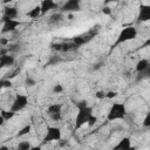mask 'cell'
Segmentation results:
<instances>
[{
	"instance_id": "cell-9",
	"label": "cell",
	"mask_w": 150,
	"mask_h": 150,
	"mask_svg": "<svg viewBox=\"0 0 150 150\" xmlns=\"http://www.w3.org/2000/svg\"><path fill=\"white\" fill-rule=\"evenodd\" d=\"M81 6L79 0H68L61 7V12H79Z\"/></svg>"
},
{
	"instance_id": "cell-33",
	"label": "cell",
	"mask_w": 150,
	"mask_h": 150,
	"mask_svg": "<svg viewBox=\"0 0 150 150\" xmlns=\"http://www.w3.org/2000/svg\"><path fill=\"white\" fill-rule=\"evenodd\" d=\"M102 12H103L104 14H107V15H109V14L111 13V9H110L109 7H107V6H104V7L102 8Z\"/></svg>"
},
{
	"instance_id": "cell-13",
	"label": "cell",
	"mask_w": 150,
	"mask_h": 150,
	"mask_svg": "<svg viewBox=\"0 0 150 150\" xmlns=\"http://www.w3.org/2000/svg\"><path fill=\"white\" fill-rule=\"evenodd\" d=\"M19 15V11L16 7H11V6H6L4 8V16L8 18V19H13L15 20Z\"/></svg>"
},
{
	"instance_id": "cell-29",
	"label": "cell",
	"mask_w": 150,
	"mask_h": 150,
	"mask_svg": "<svg viewBox=\"0 0 150 150\" xmlns=\"http://www.w3.org/2000/svg\"><path fill=\"white\" fill-rule=\"evenodd\" d=\"M95 96H96L97 98L102 100V98H105V93H104V91H102V90H100V91H97V93L95 94Z\"/></svg>"
},
{
	"instance_id": "cell-36",
	"label": "cell",
	"mask_w": 150,
	"mask_h": 150,
	"mask_svg": "<svg viewBox=\"0 0 150 150\" xmlns=\"http://www.w3.org/2000/svg\"><path fill=\"white\" fill-rule=\"evenodd\" d=\"M29 150H42V148L40 145H35V146H32Z\"/></svg>"
},
{
	"instance_id": "cell-39",
	"label": "cell",
	"mask_w": 150,
	"mask_h": 150,
	"mask_svg": "<svg viewBox=\"0 0 150 150\" xmlns=\"http://www.w3.org/2000/svg\"><path fill=\"white\" fill-rule=\"evenodd\" d=\"M128 150H136V148H135V146H132V145H131V146H130V148H129V149H128Z\"/></svg>"
},
{
	"instance_id": "cell-28",
	"label": "cell",
	"mask_w": 150,
	"mask_h": 150,
	"mask_svg": "<svg viewBox=\"0 0 150 150\" xmlns=\"http://www.w3.org/2000/svg\"><path fill=\"white\" fill-rule=\"evenodd\" d=\"M87 105H88V104H87V101H86V100H82V101H80V102L76 103L77 109H80V108H84V107H87Z\"/></svg>"
},
{
	"instance_id": "cell-34",
	"label": "cell",
	"mask_w": 150,
	"mask_h": 150,
	"mask_svg": "<svg viewBox=\"0 0 150 150\" xmlns=\"http://www.w3.org/2000/svg\"><path fill=\"white\" fill-rule=\"evenodd\" d=\"M7 43H8V40L7 39H5V38H1L0 39V45L1 46H7Z\"/></svg>"
},
{
	"instance_id": "cell-5",
	"label": "cell",
	"mask_w": 150,
	"mask_h": 150,
	"mask_svg": "<svg viewBox=\"0 0 150 150\" xmlns=\"http://www.w3.org/2000/svg\"><path fill=\"white\" fill-rule=\"evenodd\" d=\"M61 139V129L57 127H48L47 132L42 139L43 143H50L54 141H60Z\"/></svg>"
},
{
	"instance_id": "cell-16",
	"label": "cell",
	"mask_w": 150,
	"mask_h": 150,
	"mask_svg": "<svg viewBox=\"0 0 150 150\" xmlns=\"http://www.w3.org/2000/svg\"><path fill=\"white\" fill-rule=\"evenodd\" d=\"M41 15V8H40V5L38 6H34L29 12H27V16L32 18V19H36L38 16Z\"/></svg>"
},
{
	"instance_id": "cell-11",
	"label": "cell",
	"mask_w": 150,
	"mask_h": 150,
	"mask_svg": "<svg viewBox=\"0 0 150 150\" xmlns=\"http://www.w3.org/2000/svg\"><path fill=\"white\" fill-rule=\"evenodd\" d=\"M15 62L14 56L9 55V54H2L0 55V69L5 68V67H11L13 66Z\"/></svg>"
},
{
	"instance_id": "cell-21",
	"label": "cell",
	"mask_w": 150,
	"mask_h": 150,
	"mask_svg": "<svg viewBox=\"0 0 150 150\" xmlns=\"http://www.w3.org/2000/svg\"><path fill=\"white\" fill-rule=\"evenodd\" d=\"M149 74H150V68H148V69H145L144 71H141V73H137V81H139V80H143V79H145V77H148L149 76Z\"/></svg>"
},
{
	"instance_id": "cell-25",
	"label": "cell",
	"mask_w": 150,
	"mask_h": 150,
	"mask_svg": "<svg viewBox=\"0 0 150 150\" xmlns=\"http://www.w3.org/2000/svg\"><path fill=\"white\" fill-rule=\"evenodd\" d=\"M62 91H63V87H62V84L57 83V84H55V86L53 87V93H54V94H61Z\"/></svg>"
},
{
	"instance_id": "cell-19",
	"label": "cell",
	"mask_w": 150,
	"mask_h": 150,
	"mask_svg": "<svg viewBox=\"0 0 150 150\" xmlns=\"http://www.w3.org/2000/svg\"><path fill=\"white\" fill-rule=\"evenodd\" d=\"M0 115H1V117H2L5 121H8V120H11V118L14 117L15 112H13L12 110H1Z\"/></svg>"
},
{
	"instance_id": "cell-7",
	"label": "cell",
	"mask_w": 150,
	"mask_h": 150,
	"mask_svg": "<svg viewBox=\"0 0 150 150\" xmlns=\"http://www.w3.org/2000/svg\"><path fill=\"white\" fill-rule=\"evenodd\" d=\"M96 33L94 32V30H89V32H87V33H84V34H81V35H77V36H75L74 39H73V43L79 48V47H81L82 45H84V43H87V42H89L93 38H94V35H95Z\"/></svg>"
},
{
	"instance_id": "cell-20",
	"label": "cell",
	"mask_w": 150,
	"mask_h": 150,
	"mask_svg": "<svg viewBox=\"0 0 150 150\" xmlns=\"http://www.w3.org/2000/svg\"><path fill=\"white\" fill-rule=\"evenodd\" d=\"M30 148H32V145L28 141H22L16 145V150H29Z\"/></svg>"
},
{
	"instance_id": "cell-4",
	"label": "cell",
	"mask_w": 150,
	"mask_h": 150,
	"mask_svg": "<svg viewBox=\"0 0 150 150\" xmlns=\"http://www.w3.org/2000/svg\"><path fill=\"white\" fill-rule=\"evenodd\" d=\"M28 104V97L27 95H22V94H18L13 101V103L11 104V109L13 112H18L20 110H22L23 108H26V105Z\"/></svg>"
},
{
	"instance_id": "cell-27",
	"label": "cell",
	"mask_w": 150,
	"mask_h": 150,
	"mask_svg": "<svg viewBox=\"0 0 150 150\" xmlns=\"http://www.w3.org/2000/svg\"><path fill=\"white\" fill-rule=\"evenodd\" d=\"M118 94L116 93V91H108V93H105V98H114V97H116Z\"/></svg>"
},
{
	"instance_id": "cell-35",
	"label": "cell",
	"mask_w": 150,
	"mask_h": 150,
	"mask_svg": "<svg viewBox=\"0 0 150 150\" xmlns=\"http://www.w3.org/2000/svg\"><path fill=\"white\" fill-rule=\"evenodd\" d=\"M59 142H60V146H64V145H67V144H68V142H67L66 139H60Z\"/></svg>"
},
{
	"instance_id": "cell-22",
	"label": "cell",
	"mask_w": 150,
	"mask_h": 150,
	"mask_svg": "<svg viewBox=\"0 0 150 150\" xmlns=\"http://www.w3.org/2000/svg\"><path fill=\"white\" fill-rule=\"evenodd\" d=\"M12 87V81L9 79H4L0 81V89L1 88H11Z\"/></svg>"
},
{
	"instance_id": "cell-3",
	"label": "cell",
	"mask_w": 150,
	"mask_h": 150,
	"mask_svg": "<svg viewBox=\"0 0 150 150\" xmlns=\"http://www.w3.org/2000/svg\"><path fill=\"white\" fill-rule=\"evenodd\" d=\"M136 36H137V29L135 27H131V26L130 27H125V28H123L121 30V33L118 34V36H117V39H116V41H115V43H114V46L111 48H115L118 45L124 43V42H127L129 40H134Z\"/></svg>"
},
{
	"instance_id": "cell-1",
	"label": "cell",
	"mask_w": 150,
	"mask_h": 150,
	"mask_svg": "<svg viewBox=\"0 0 150 150\" xmlns=\"http://www.w3.org/2000/svg\"><path fill=\"white\" fill-rule=\"evenodd\" d=\"M125 115H127L125 105L123 103L116 102V103H112V105L110 107L108 115H107V120L109 122L116 121V120H123L125 117Z\"/></svg>"
},
{
	"instance_id": "cell-30",
	"label": "cell",
	"mask_w": 150,
	"mask_h": 150,
	"mask_svg": "<svg viewBox=\"0 0 150 150\" xmlns=\"http://www.w3.org/2000/svg\"><path fill=\"white\" fill-rule=\"evenodd\" d=\"M143 125H144V127H146V128H148V127L150 125V115H149V114H148V115L145 116V118H144V123H143Z\"/></svg>"
},
{
	"instance_id": "cell-38",
	"label": "cell",
	"mask_w": 150,
	"mask_h": 150,
	"mask_svg": "<svg viewBox=\"0 0 150 150\" xmlns=\"http://www.w3.org/2000/svg\"><path fill=\"white\" fill-rule=\"evenodd\" d=\"M4 123H5V120H4V118L1 117V115H0V125H2Z\"/></svg>"
},
{
	"instance_id": "cell-10",
	"label": "cell",
	"mask_w": 150,
	"mask_h": 150,
	"mask_svg": "<svg viewBox=\"0 0 150 150\" xmlns=\"http://www.w3.org/2000/svg\"><path fill=\"white\" fill-rule=\"evenodd\" d=\"M138 21L145 22L150 20V5L149 4H143L139 7V13H138Z\"/></svg>"
},
{
	"instance_id": "cell-14",
	"label": "cell",
	"mask_w": 150,
	"mask_h": 150,
	"mask_svg": "<svg viewBox=\"0 0 150 150\" xmlns=\"http://www.w3.org/2000/svg\"><path fill=\"white\" fill-rule=\"evenodd\" d=\"M131 146V141L129 137H123L118 143L112 148V150H128Z\"/></svg>"
},
{
	"instance_id": "cell-8",
	"label": "cell",
	"mask_w": 150,
	"mask_h": 150,
	"mask_svg": "<svg viewBox=\"0 0 150 150\" xmlns=\"http://www.w3.org/2000/svg\"><path fill=\"white\" fill-rule=\"evenodd\" d=\"M61 110H62V104L61 103H54V104H50L47 108V111H48L50 118L53 121H56V122L61 120Z\"/></svg>"
},
{
	"instance_id": "cell-2",
	"label": "cell",
	"mask_w": 150,
	"mask_h": 150,
	"mask_svg": "<svg viewBox=\"0 0 150 150\" xmlns=\"http://www.w3.org/2000/svg\"><path fill=\"white\" fill-rule=\"evenodd\" d=\"M93 115V108L91 107H84V108H80L77 114H76V117H75V125H74V129L75 130H79L81 129L84 124H87L89 117Z\"/></svg>"
},
{
	"instance_id": "cell-24",
	"label": "cell",
	"mask_w": 150,
	"mask_h": 150,
	"mask_svg": "<svg viewBox=\"0 0 150 150\" xmlns=\"http://www.w3.org/2000/svg\"><path fill=\"white\" fill-rule=\"evenodd\" d=\"M25 84H26L27 87H33V86H35V84H36V81H35L33 77L27 76V77H26V80H25Z\"/></svg>"
},
{
	"instance_id": "cell-12",
	"label": "cell",
	"mask_w": 150,
	"mask_h": 150,
	"mask_svg": "<svg viewBox=\"0 0 150 150\" xmlns=\"http://www.w3.org/2000/svg\"><path fill=\"white\" fill-rule=\"evenodd\" d=\"M40 8H41V14H46L47 12H49L50 9H55L57 8V4H55L54 1L52 0H43L40 5Z\"/></svg>"
},
{
	"instance_id": "cell-31",
	"label": "cell",
	"mask_w": 150,
	"mask_h": 150,
	"mask_svg": "<svg viewBox=\"0 0 150 150\" xmlns=\"http://www.w3.org/2000/svg\"><path fill=\"white\" fill-rule=\"evenodd\" d=\"M19 48H20V46H19V45H11V46L8 47V50H9V52H13V50H19Z\"/></svg>"
},
{
	"instance_id": "cell-23",
	"label": "cell",
	"mask_w": 150,
	"mask_h": 150,
	"mask_svg": "<svg viewBox=\"0 0 150 150\" xmlns=\"http://www.w3.org/2000/svg\"><path fill=\"white\" fill-rule=\"evenodd\" d=\"M62 20V14L61 13H54L52 16H50V20L49 22H59Z\"/></svg>"
},
{
	"instance_id": "cell-37",
	"label": "cell",
	"mask_w": 150,
	"mask_h": 150,
	"mask_svg": "<svg viewBox=\"0 0 150 150\" xmlns=\"http://www.w3.org/2000/svg\"><path fill=\"white\" fill-rule=\"evenodd\" d=\"M0 150H9V148L7 145H1L0 146Z\"/></svg>"
},
{
	"instance_id": "cell-26",
	"label": "cell",
	"mask_w": 150,
	"mask_h": 150,
	"mask_svg": "<svg viewBox=\"0 0 150 150\" xmlns=\"http://www.w3.org/2000/svg\"><path fill=\"white\" fill-rule=\"evenodd\" d=\"M96 122H97V117H96V116H94V115H91V116L89 117V120H88L87 124H88L89 127H93V125H94Z\"/></svg>"
},
{
	"instance_id": "cell-6",
	"label": "cell",
	"mask_w": 150,
	"mask_h": 150,
	"mask_svg": "<svg viewBox=\"0 0 150 150\" xmlns=\"http://www.w3.org/2000/svg\"><path fill=\"white\" fill-rule=\"evenodd\" d=\"M2 20H4V25H2V29H1V33L2 34L12 33V32H14L21 25L20 21L13 20V19H8V18H5V16H4Z\"/></svg>"
},
{
	"instance_id": "cell-17",
	"label": "cell",
	"mask_w": 150,
	"mask_h": 150,
	"mask_svg": "<svg viewBox=\"0 0 150 150\" xmlns=\"http://www.w3.org/2000/svg\"><path fill=\"white\" fill-rule=\"evenodd\" d=\"M30 130H32V125H30V124H27V125H25L23 128H21V129L18 131L16 136H18V137H22V136H25V135H28V134L30 132Z\"/></svg>"
},
{
	"instance_id": "cell-15",
	"label": "cell",
	"mask_w": 150,
	"mask_h": 150,
	"mask_svg": "<svg viewBox=\"0 0 150 150\" xmlns=\"http://www.w3.org/2000/svg\"><path fill=\"white\" fill-rule=\"evenodd\" d=\"M150 68V63H149V60L148 59H141L137 64H136V71L137 73H141V71H144L145 69Z\"/></svg>"
},
{
	"instance_id": "cell-18",
	"label": "cell",
	"mask_w": 150,
	"mask_h": 150,
	"mask_svg": "<svg viewBox=\"0 0 150 150\" xmlns=\"http://www.w3.org/2000/svg\"><path fill=\"white\" fill-rule=\"evenodd\" d=\"M77 47L73 43V42H64V43H61V50L62 52H69L71 49H76Z\"/></svg>"
},
{
	"instance_id": "cell-32",
	"label": "cell",
	"mask_w": 150,
	"mask_h": 150,
	"mask_svg": "<svg viewBox=\"0 0 150 150\" xmlns=\"http://www.w3.org/2000/svg\"><path fill=\"white\" fill-rule=\"evenodd\" d=\"M52 49H54V50H61V43H53L52 45Z\"/></svg>"
}]
</instances>
